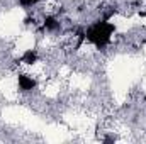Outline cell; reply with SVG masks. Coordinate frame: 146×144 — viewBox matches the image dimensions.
Listing matches in <instances>:
<instances>
[{
    "label": "cell",
    "mask_w": 146,
    "mask_h": 144,
    "mask_svg": "<svg viewBox=\"0 0 146 144\" xmlns=\"http://www.w3.org/2000/svg\"><path fill=\"white\" fill-rule=\"evenodd\" d=\"M22 61H24L26 65H33V63H36L37 61V54L34 53V51H27V53H24Z\"/></svg>",
    "instance_id": "cell-4"
},
{
    "label": "cell",
    "mask_w": 146,
    "mask_h": 144,
    "mask_svg": "<svg viewBox=\"0 0 146 144\" xmlns=\"http://www.w3.org/2000/svg\"><path fill=\"white\" fill-rule=\"evenodd\" d=\"M39 0H21V3L24 5V7H33L34 3H37Z\"/></svg>",
    "instance_id": "cell-5"
},
{
    "label": "cell",
    "mask_w": 146,
    "mask_h": 144,
    "mask_svg": "<svg viewBox=\"0 0 146 144\" xmlns=\"http://www.w3.org/2000/svg\"><path fill=\"white\" fill-rule=\"evenodd\" d=\"M44 27H46L48 31H56V29L60 27V22H58L54 17H46V19H44Z\"/></svg>",
    "instance_id": "cell-3"
},
{
    "label": "cell",
    "mask_w": 146,
    "mask_h": 144,
    "mask_svg": "<svg viewBox=\"0 0 146 144\" xmlns=\"http://www.w3.org/2000/svg\"><path fill=\"white\" fill-rule=\"evenodd\" d=\"M19 87H21V90L29 92V90H33L36 87V81L31 76H27V75H21L19 76Z\"/></svg>",
    "instance_id": "cell-2"
},
{
    "label": "cell",
    "mask_w": 146,
    "mask_h": 144,
    "mask_svg": "<svg viewBox=\"0 0 146 144\" xmlns=\"http://www.w3.org/2000/svg\"><path fill=\"white\" fill-rule=\"evenodd\" d=\"M114 31H115V27L110 22H107V20H99V22H95L94 26H90L87 29L85 37L92 44H95L99 49H102V48H106L110 42V37L114 34Z\"/></svg>",
    "instance_id": "cell-1"
}]
</instances>
